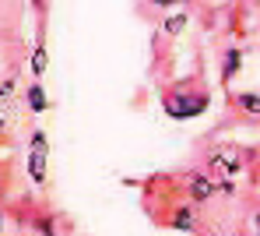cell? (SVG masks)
<instances>
[{
  "instance_id": "3957f363",
  "label": "cell",
  "mask_w": 260,
  "mask_h": 236,
  "mask_svg": "<svg viewBox=\"0 0 260 236\" xmlns=\"http://www.w3.org/2000/svg\"><path fill=\"white\" fill-rule=\"evenodd\" d=\"M186 201L193 204H208L211 197H218V176H208V173H186Z\"/></svg>"
},
{
  "instance_id": "8992f818",
  "label": "cell",
  "mask_w": 260,
  "mask_h": 236,
  "mask_svg": "<svg viewBox=\"0 0 260 236\" xmlns=\"http://www.w3.org/2000/svg\"><path fill=\"white\" fill-rule=\"evenodd\" d=\"M21 99H25V109H28V113H46V109H53V102H49V95H46V88L39 81H32Z\"/></svg>"
},
{
  "instance_id": "7a4b0ae2",
  "label": "cell",
  "mask_w": 260,
  "mask_h": 236,
  "mask_svg": "<svg viewBox=\"0 0 260 236\" xmlns=\"http://www.w3.org/2000/svg\"><path fill=\"white\" fill-rule=\"evenodd\" d=\"M25 166H28V180H32L36 187H46V180H49V138H46L43 127H36L32 138H28Z\"/></svg>"
},
{
  "instance_id": "7c38bea8",
  "label": "cell",
  "mask_w": 260,
  "mask_h": 236,
  "mask_svg": "<svg viewBox=\"0 0 260 236\" xmlns=\"http://www.w3.org/2000/svg\"><path fill=\"white\" fill-rule=\"evenodd\" d=\"M151 7H162V11H169V7H179V0H148Z\"/></svg>"
},
{
  "instance_id": "52a82bcc",
  "label": "cell",
  "mask_w": 260,
  "mask_h": 236,
  "mask_svg": "<svg viewBox=\"0 0 260 236\" xmlns=\"http://www.w3.org/2000/svg\"><path fill=\"white\" fill-rule=\"evenodd\" d=\"M232 106H236L243 116L260 120V95L257 92H236V95H232Z\"/></svg>"
},
{
  "instance_id": "277c9868",
  "label": "cell",
  "mask_w": 260,
  "mask_h": 236,
  "mask_svg": "<svg viewBox=\"0 0 260 236\" xmlns=\"http://www.w3.org/2000/svg\"><path fill=\"white\" fill-rule=\"evenodd\" d=\"M243 155L236 152V148H211L208 152V169L215 173V176H236L239 169H243Z\"/></svg>"
},
{
  "instance_id": "4fadbf2b",
  "label": "cell",
  "mask_w": 260,
  "mask_h": 236,
  "mask_svg": "<svg viewBox=\"0 0 260 236\" xmlns=\"http://www.w3.org/2000/svg\"><path fill=\"white\" fill-rule=\"evenodd\" d=\"M32 7H36V11L43 14V11H46V0H32Z\"/></svg>"
},
{
  "instance_id": "5b68a950",
  "label": "cell",
  "mask_w": 260,
  "mask_h": 236,
  "mask_svg": "<svg viewBox=\"0 0 260 236\" xmlns=\"http://www.w3.org/2000/svg\"><path fill=\"white\" fill-rule=\"evenodd\" d=\"M201 204H193V201H183V204H176L173 212H169V229H179V233H197V226H201V212H197Z\"/></svg>"
},
{
  "instance_id": "9c48e42d",
  "label": "cell",
  "mask_w": 260,
  "mask_h": 236,
  "mask_svg": "<svg viewBox=\"0 0 260 236\" xmlns=\"http://www.w3.org/2000/svg\"><path fill=\"white\" fill-rule=\"evenodd\" d=\"M46 64H49L46 43H43V39H36V46H32V56H28V71H32V78H43V74H46Z\"/></svg>"
},
{
  "instance_id": "8fae6325",
  "label": "cell",
  "mask_w": 260,
  "mask_h": 236,
  "mask_svg": "<svg viewBox=\"0 0 260 236\" xmlns=\"http://www.w3.org/2000/svg\"><path fill=\"white\" fill-rule=\"evenodd\" d=\"M236 180L232 176H218V197H236Z\"/></svg>"
},
{
  "instance_id": "5bb4252c",
  "label": "cell",
  "mask_w": 260,
  "mask_h": 236,
  "mask_svg": "<svg viewBox=\"0 0 260 236\" xmlns=\"http://www.w3.org/2000/svg\"><path fill=\"white\" fill-rule=\"evenodd\" d=\"M253 233H260V212L253 215Z\"/></svg>"
},
{
  "instance_id": "30bf717a",
  "label": "cell",
  "mask_w": 260,
  "mask_h": 236,
  "mask_svg": "<svg viewBox=\"0 0 260 236\" xmlns=\"http://www.w3.org/2000/svg\"><path fill=\"white\" fill-rule=\"evenodd\" d=\"M186 25H190V14H186V11H176V14H166V18H162V32H166L169 39H176Z\"/></svg>"
},
{
  "instance_id": "ba28073f",
  "label": "cell",
  "mask_w": 260,
  "mask_h": 236,
  "mask_svg": "<svg viewBox=\"0 0 260 236\" xmlns=\"http://www.w3.org/2000/svg\"><path fill=\"white\" fill-rule=\"evenodd\" d=\"M239 64H243V49L239 46H229L221 53V81H225V85L239 74Z\"/></svg>"
},
{
  "instance_id": "9a60e30c",
  "label": "cell",
  "mask_w": 260,
  "mask_h": 236,
  "mask_svg": "<svg viewBox=\"0 0 260 236\" xmlns=\"http://www.w3.org/2000/svg\"><path fill=\"white\" fill-rule=\"evenodd\" d=\"M246 236H260V233H246Z\"/></svg>"
},
{
  "instance_id": "6da1fadb",
  "label": "cell",
  "mask_w": 260,
  "mask_h": 236,
  "mask_svg": "<svg viewBox=\"0 0 260 236\" xmlns=\"http://www.w3.org/2000/svg\"><path fill=\"white\" fill-rule=\"evenodd\" d=\"M162 109H166L173 120H193V116H201V113L208 109V92L197 88L193 81H179V85H173V88L166 92Z\"/></svg>"
}]
</instances>
